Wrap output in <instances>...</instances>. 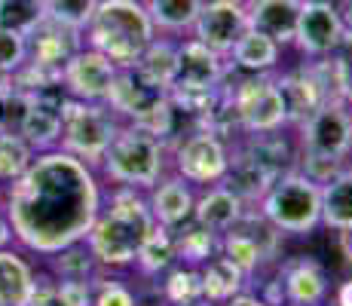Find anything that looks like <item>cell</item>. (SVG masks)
Returning a JSON list of instances; mask_svg holds the SVG:
<instances>
[{"label": "cell", "mask_w": 352, "mask_h": 306, "mask_svg": "<svg viewBox=\"0 0 352 306\" xmlns=\"http://www.w3.org/2000/svg\"><path fill=\"white\" fill-rule=\"evenodd\" d=\"M98 208L101 190L92 166L62 147L40 151L28 172L3 190L12 239L46 257L83 242Z\"/></svg>", "instance_id": "cell-1"}, {"label": "cell", "mask_w": 352, "mask_h": 306, "mask_svg": "<svg viewBox=\"0 0 352 306\" xmlns=\"http://www.w3.org/2000/svg\"><path fill=\"white\" fill-rule=\"evenodd\" d=\"M153 215L147 199L132 187H117L107 202H101L96 221L86 233V248L101 267H132L141 242L153 230Z\"/></svg>", "instance_id": "cell-2"}, {"label": "cell", "mask_w": 352, "mask_h": 306, "mask_svg": "<svg viewBox=\"0 0 352 306\" xmlns=\"http://www.w3.org/2000/svg\"><path fill=\"white\" fill-rule=\"evenodd\" d=\"M83 34L89 50H98L117 67H135L144 46L157 37V28L144 10V0H98V10Z\"/></svg>", "instance_id": "cell-3"}, {"label": "cell", "mask_w": 352, "mask_h": 306, "mask_svg": "<svg viewBox=\"0 0 352 306\" xmlns=\"http://www.w3.org/2000/svg\"><path fill=\"white\" fill-rule=\"evenodd\" d=\"M166 153L168 147L157 135L129 122V126L117 129V135L107 144L98 166L104 172V178L113 181L117 187L151 190L166 172Z\"/></svg>", "instance_id": "cell-4"}, {"label": "cell", "mask_w": 352, "mask_h": 306, "mask_svg": "<svg viewBox=\"0 0 352 306\" xmlns=\"http://www.w3.org/2000/svg\"><path fill=\"white\" fill-rule=\"evenodd\" d=\"M261 215L279 233H313L322 223V184L309 181L297 168L279 175L261 196Z\"/></svg>", "instance_id": "cell-5"}, {"label": "cell", "mask_w": 352, "mask_h": 306, "mask_svg": "<svg viewBox=\"0 0 352 306\" xmlns=\"http://www.w3.org/2000/svg\"><path fill=\"white\" fill-rule=\"evenodd\" d=\"M120 122L111 107L101 101H80L65 95L62 98V135L58 144L71 156L83 160L86 166H98L107 144L113 141Z\"/></svg>", "instance_id": "cell-6"}, {"label": "cell", "mask_w": 352, "mask_h": 306, "mask_svg": "<svg viewBox=\"0 0 352 306\" xmlns=\"http://www.w3.org/2000/svg\"><path fill=\"white\" fill-rule=\"evenodd\" d=\"M224 89H227V98H230V105H233L236 120H239L245 135L279 132L288 122L282 95L276 89V77L248 74V77L236 80L233 86H227V77H224Z\"/></svg>", "instance_id": "cell-7"}, {"label": "cell", "mask_w": 352, "mask_h": 306, "mask_svg": "<svg viewBox=\"0 0 352 306\" xmlns=\"http://www.w3.org/2000/svg\"><path fill=\"white\" fill-rule=\"evenodd\" d=\"M282 233L261 212L245 208L230 230L221 233V254H227L245 276H254L263 263L276 261Z\"/></svg>", "instance_id": "cell-8"}, {"label": "cell", "mask_w": 352, "mask_h": 306, "mask_svg": "<svg viewBox=\"0 0 352 306\" xmlns=\"http://www.w3.org/2000/svg\"><path fill=\"white\" fill-rule=\"evenodd\" d=\"M297 129H300L303 153L328 156V160H346L352 153V107L346 101H322Z\"/></svg>", "instance_id": "cell-9"}, {"label": "cell", "mask_w": 352, "mask_h": 306, "mask_svg": "<svg viewBox=\"0 0 352 306\" xmlns=\"http://www.w3.org/2000/svg\"><path fill=\"white\" fill-rule=\"evenodd\" d=\"M175 172L190 184H221L230 166V147L218 135L196 129L172 144Z\"/></svg>", "instance_id": "cell-10"}, {"label": "cell", "mask_w": 352, "mask_h": 306, "mask_svg": "<svg viewBox=\"0 0 352 306\" xmlns=\"http://www.w3.org/2000/svg\"><path fill=\"white\" fill-rule=\"evenodd\" d=\"M346 25L337 12L334 0H303L297 16L294 46L309 58H322L346 50Z\"/></svg>", "instance_id": "cell-11"}, {"label": "cell", "mask_w": 352, "mask_h": 306, "mask_svg": "<svg viewBox=\"0 0 352 306\" xmlns=\"http://www.w3.org/2000/svg\"><path fill=\"white\" fill-rule=\"evenodd\" d=\"M248 31V6L233 0H202L193 22V37L208 50L230 56L233 43Z\"/></svg>", "instance_id": "cell-12"}, {"label": "cell", "mask_w": 352, "mask_h": 306, "mask_svg": "<svg viewBox=\"0 0 352 306\" xmlns=\"http://www.w3.org/2000/svg\"><path fill=\"white\" fill-rule=\"evenodd\" d=\"M120 67L113 65L107 56H101L98 50H89V46H80L71 58L65 61L62 67V86L71 98L80 101H101L104 105L107 92H111V83L117 77Z\"/></svg>", "instance_id": "cell-13"}, {"label": "cell", "mask_w": 352, "mask_h": 306, "mask_svg": "<svg viewBox=\"0 0 352 306\" xmlns=\"http://www.w3.org/2000/svg\"><path fill=\"white\" fill-rule=\"evenodd\" d=\"M25 43H28L31 65L62 71L65 61L83 46V31L71 28V25L58 22V19L40 16V22L31 31H25Z\"/></svg>", "instance_id": "cell-14"}, {"label": "cell", "mask_w": 352, "mask_h": 306, "mask_svg": "<svg viewBox=\"0 0 352 306\" xmlns=\"http://www.w3.org/2000/svg\"><path fill=\"white\" fill-rule=\"evenodd\" d=\"M162 95H166V89L147 83L135 67H120L113 83H111V92H107V98H104V105L111 107L113 117H126L129 122H138L160 105Z\"/></svg>", "instance_id": "cell-15"}, {"label": "cell", "mask_w": 352, "mask_h": 306, "mask_svg": "<svg viewBox=\"0 0 352 306\" xmlns=\"http://www.w3.org/2000/svg\"><path fill=\"white\" fill-rule=\"evenodd\" d=\"M65 89H52V92H31L28 111L22 117V126H19V135L31 144L34 153L40 151H52L58 144V135H62V98Z\"/></svg>", "instance_id": "cell-16"}, {"label": "cell", "mask_w": 352, "mask_h": 306, "mask_svg": "<svg viewBox=\"0 0 352 306\" xmlns=\"http://www.w3.org/2000/svg\"><path fill=\"white\" fill-rule=\"evenodd\" d=\"M279 285L282 297L291 306H319L328 297V273L322 270V263L309 261V257L282 263Z\"/></svg>", "instance_id": "cell-17"}, {"label": "cell", "mask_w": 352, "mask_h": 306, "mask_svg": "<svg viewBox=\"0 0 352 306\" xmlns=\"http://www.w3.org/2000/svg\"><path fill=\"white\" fill-rule=\"evenodd\" d=\"M230 67L224 65V56L214 50H208L206 43H199L196 37L178 43V74L175 83L181 86H221Z\"/></svg>", "instance_id": "cell-18"}, {"label": "cell", "mask_w": 352, "mask_h": 306, "mask_svg": "<svg viewBox=\"0 0 352 306\" xmlns=\"http://www.w3.org/2000/svg\"><path fill=\"white\" fill-rule=\"evenodd\" d=\"M193 202L196 196L190 190V181H184L181 175H172V178H160L153 184L147 206H151L153 221L175 230L193 217Z\"/></svg>", "instance_id": "cell-19"}, {"label": "cell", "mask_w": 352, "mask_h": 306, "mask_svg": "<svg viewBox=\"0 0 352 306\" xmlns=\"http://www.w3.org/2000/svg\"><path fill=\"white\" fill-rule=\"evenodd\" d=\"M300 3L303 0H252L248 3V28L267 34L279 46L294 43Z\"/></svg>", "instance_id": "cell-20"}, {"label": "cell", "mask_w": 352, "mask_h": 306, "mask_svg": "<svg viewBox=\"0 0 352 306\" xmlns=\"http://www.w3.org/2000/svg\"><path fill=\"white\" fill-rule=\"evenodd\" d=\"M276 89H279L282 105H285V120L294 122V126H300L322 101H328L322 92V86H319V80L313 77V71H309L307 65L276 77Z\"/></svg>", "instance_id": "cell-21"}, {"label": "cell", "mask_w": 352, "mask_h": 306, "mask_svg": "<svg viewBox=\"0 0 352 306\" xmlns=\"http://www.w3.org/2000/svg\"><path fill=\"white\" fill-rule=\"evenodd\" d=\"M273 181H276V175L270 172L248 147H239V151L230 153L224 184L233 190V193H239L242 199H245V206L248 202H261V196L267 193Z\"/></svg>", "instance_id": "cell-22"}, {"label": "cell", "mask_w": 352, "mask_h": 306, "mask_svg": "<svg viewBox=\"0 0 352 306\" xmlns=\"http://www.w3.org/2000/svg\"><path fill=\"white\" fill-rule=\"evenodd\" d=\"M242 212H245V199L239 193H233L227 184H218L193 202V221L214 230V233L230 230L242 217Z\"/></svg>", "instance_id": "cell-23"}, {"label": "cell", "mask_w": 352, "mask_h": 306, "mask_svg": "<svg viewBox=\"0 0 352 306\" xmlns=\"http://www.w3.org/2000/svg\"><path fill=\"white\" fill-rule=\"evenodd\" d=\"M199 273H202V297L214 306L227 303L230 297L245 291V282H248V276L242 273L227 254H221V251L212 257V261L202 263Z\"/></svg>", "instance_id": "cell-24"}, {"label": "cell", "mask_w": 352, "mask_h": 306, "mask_svg": "<svg viewBox=\"0 0 352 306\" xmlns=\"http://www.w3.org/2000/svg\"><path fill=\"white\" fill-rule=\"evenodd\" d=\"M172 233H175V261L184 263V267H202L221 251V233L196 223L193 217L187 223H181V227H175Z\"/></svg>", "instance_id": "cell-25"}, {"label": "cell", "mask_w": 352, "mask_h": 306, "mask_svg": "<svg viewBox=\"0 0 352 306\" xmlns=\"http://www.w3.org/2000/svg\"><path fill=\"white\" fill-rule=\"evenodd\" d=\"M279 50L282 46L276 40H270L267 34L252 31L248 28L230 50V58H233V67L245 74H270L276 65H279Z\"/></svg>", "instance_id": "cell-26"}, {"label": "cell", "mask_w": 352, "mask_h": 306, "mask_svg": "<svg viewBox=\"0 0 352 306\" xmlns=\"http://www.w3.org/2000/svg\"><path fill=\"white\" fill-rule=\"evenodd\" d=\"M34 291V270L22 254L0 248V306H28Z\"/></svg>", "instance_id": "cell-27"}, {"label": "cell", "mask_w": 352, "mask_h": 306, "mask_svg": "<svg viewBox=\"0 0 352 306\" xmlns=\"http://www.w3.org/2000/svg\"><path fill=\"white\" fill-rule=\"evenodd\" d=\"M135 71L147 83L168 89L175 83V74H178V43H172L166 37H153L138 56V61H135Z\"/></svg>", "instance_id": "cell-28"}, {"label": "cell", "mask_w": 352, "mask_h": 306, "mask_svg": "<svg viewBox=\"0 0 352 306\" xmlns=\"http://www.w3.org/2000/svg\"><path fill=\"white\" fill-rule=\"evenodd\" d=\"M322 223L331 230L352 227V166L322 184Z\"/></svg>", "instance_id": "cell-29"}, {"label": "cell", "mask_w": 352, "mask_h": 306, "mask_svg": "<svg viewBox=\"0 0 352 306\" xmlns=\"http://www.w3.org/2000/svg\"><path fill=\"white\" fill-rule=\"evenodd\" d=\"M175 233L162 223H153L147 239L141 242L138 254H135V267L144 276H162L175 267Z\"/></svg>", "instance_id": "cell-30"}, {"label": "cell", "mask_w": 352, "mask_h": 306, "mask_svg": "<svg viewBox=\"0 0 352 306\" xmlns=\"http://www.w3.org/2000/svg\"><path fill=\"white\" fill-rule=\"evenodd\" d=\"M199 6L202 0H144V10L151 16L153 28L168 31V34L193 28Z\"/></svg>", "instance_id": "cell-31"}, {"label": "cell", "mask_w": 352, "mask_h": 306, "mask_svg": "<svg viewBox=\"0 0 352 306\" xmlns=\"http://www.w3.org/2000/svg\"><path fill=\"white\" fill-rule=\"evenodd\" d=\"M31 144L16 132H0V187L12 184L16 178H22L28 172V166L34 162Z\"/></svg>", "instance_id": "cell-32"}, {"label": "cell", "mask_w": 352, "mask_h": 306, "mask_svg": "<svg viewBox=\"0 0 352 306\" xmlns=\"http://www.w3.org/2000/svg\"><path fill=\"white\" fill-rule=\"evenodd\" d=\"M162 300L168 306H187L202 300V273L199 267H175L166 273V282H162Z\"/></svg>", "instance_id": "cell-33"}, {"label": "cell", "mask_w": 352, "mask_h": 306, "mask_svg": "<svg viewBox=\"0 0 352 306\" xmlns=\"http://www.w3.org/2000/svg\"><path fill=\"white\" fill-rule=\"evenodd\" d=\"M98 10V0H43V16L58 19L71 28L83 31L89 25L92 12Z\"/></svg>", "instance_id": "cell-34"}, {"label": "cell", "mask_w": 352, "mask_h": 306, "mask_svg": "<svg viewBox=\"0 0 352 306\" xmlns=\"http://www.w3.org/2000/svg\"><path fill=\"white\" fill-rule=\"evenodd\" d=\"M43 16V0H0V25L12 31H31Z\"/></svg>", "instance_id": "cell-35"}, {"label": "cell", "mask_w": 352, "mask_h": 306, "mask_svg": "<svg viewBox=\"0 0 352 306\" xmlns=\"http://www.w3.org/2000/svg\"><path fill=\"white\" fill-rule=\"evenodd\" d=\"M56 257V278H92V267H96V257L89 254L86 242L67 245Z\"/></svg>", "instance_id": "cell-36"}, {"label": "cell", "mask_w": 352, "mask_h": 306, "mask_svg": "<svg viewBox=\"0 0 352 306\" xmlns=\"http://www.w3.org/2000/svg\"><path fill=\"white\" fill-rule=\"evenodd\" d=\"M28 61V43L22 31H12L0 25V77H10Z\"/></svg>", "instance_id": "cell-37"}, {"label": "cell", "mask_w": 352, "mask_h": 306, "mask_svg": "<svg viewBox=\"0 0 352 306\" xmlns=\"http://www.w3.org/2000/svg\"><path fill=\"white\" fill-rule=\"evenodd\" d=\"M92 306H138V297L117 278H92Z\"/></svg>", "instance_id": "cell-38"}, {"label": "cell", "mask_w": 352, "mask_h": 306, "mask_svg": "<svg viewBox=\"0 0 352 306\" xmlns=\"http://www.w3.org/2000/svg\"><path fill=\"white\" fill-rule=\"evenodd\" d=\"M56 306H92V278H56Z\"/></svg>", "instance_id": "cell-39"}, {"label": "cell", "mask_w": 352, "mask_h": 306, "mask_svg": "<svg viewBox=\"0 0 352 306\" xmlns=\"http://www.w3.org/2000/svg\"><path fill=\"white\" fill-rule=\"evenodd\" d=\"M221 306H270L263 297H257V294H248V291H239L236 297H230L227 303H221Z\"/></svg>", "instance_id": "cell-40"}, {"label": "cell", "mask_w": 352, "mask_h": 306, "mask_svg": "<svg viewBox=\"0 0 352 306\" xmlns=\"http://www.w3.org/2000/svg\"><path fill=\"white\" fill-rule=\"evenodd\" d=\"M337 233H340V239H337L340 254L346 257V263H352V227H343V230H337Z\"/></svg>", "instance_id": "cell-41"}, {"label": "cell", "mask_w": 352, "mask_h": 306, "mask_svg": "<svg viewBox=\"0 0 352 306\" xmlns=\"http://www.w3.org/2000/svg\"><path fill=\"white\" fill-rule=\"evenodd\" d=\"M334 303L337 306H352V276L346 278V282L337 288V294H334Z\"/></svg>", "instance_id": "cell-42"}, {"label": "cell", "mask_w": 352, "mask_h": 306, "mask_svg": "<svg viewBox=\"0 0 352 306\" xmlns=\"http://www.w3.org/2000/svg\"><path fill=\"white\" fill-rule=\"evenodd\" d=\"M12 242V227L6 221V212H0V248H10Z\"/></svg>", "instance_id": "cell-43"}, {"label": "cell", "mask_w": 352, "mask_h": 306, "mask_svg": "<svg viewBox=\"0 0 352 306\" xmlns=\"http://www.w3.org/2000/svg\"><path fill=\"white\" fill-rule=\"evenodd\" d=\"M346 46H349V56H346V61H349V89H346V105L352 107V34H349Z\"/></svg>", "instance_id": "cell-44"}, {"label": "cell", "mask_w": 352, "mask_h": 306, "mask_svg": "<svg viewBox=\"0 0 352 306\" xmlns=\"http://www.w3.org/2000/svg\"><path fill=\"white\" fill-rule=\"evenodd\" d=\"M187 306H214V303H208L206 297H202V300H196V303H187Z\"/></svg>", "instance_id": "cell-45"}, {"label": "cell", "mask_w": 352, "mask_h": 306, "mask_svg": "<svg viewBox=\"0 0 352 306\" xmlns=\"http://www.w3.org/2000/svg\"><path fill=\"white\" fill-rule=\"evenodd\" d=\"M233 3H245V6H248V3H252V0H233Z\"/></svg>", "instance_id": "cell-46"}]
</instances>
